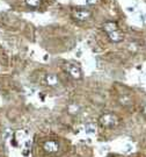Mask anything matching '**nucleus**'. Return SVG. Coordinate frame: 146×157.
Returning a JSON list of instances; mask_svg holds the SVG:
<instances>
[{"label":"nucleus","mask_w":146,"mask_h":157,"mask_svg":"<svg viewBox=\"0 0 146 157\" xmlns=\"http://www.w3.org/2000/svg\"><path fill=\"white\" fill-rule=\"evenodd\" d=\"M119 124V119L114 113H104L99 118V124L103 128H116Z\"/></svg>","instance_id":"nucleus-1"},{"label":"nucleus","mask_w":146,"mask_h":157,"mask_svg":"<svg viewBox=\"0 0 146 157\" xmlns=\"http://www.w3.org/2000/svg\"><path fill=\"white\" fill-rule=\"evenodd\" d=\"M63 69L64 71L68 73L70 77H72L73 79H77V80H80L82 78V72H81V69L74 64L72 62H65L63 64Z\"/></svg>","instance_id":"nucleus-2"},{"label":"nucleus","mask_w":146,"mask_h":157,"mask_svg":"<svg viewBox=\"0 0 146 157\" xmlns=\"http://www.w3.org/2000/svg\"><path fill=\"white\" fill-rule=\"evenodd\" d=\"M72 17L78 21H85L90 17V12L85 8H75L72 11Z\"/></svg>","instance_id":"nucleus-3"},{"label":"nucleus","mask_w":146,"mask_h":157,"mask_svg":"<svg viewBox=\"0 0 146 157\" xmlns=\"http://www.w3.org/2000/svg\"><path fill=\"white\" fill-rule=\"evenodd\" d=\"M43 150L48 154H56L59 150V143L55 140H48L43 143Z\"/></svg>","instance_id":"nucleus-4"},{"label":"nucleus","mask_w":146,"mask_h":157,"mask_svg":"<svg viewBox=\"0 0 146 157\" xmlns=\"http://www.w3.org/2000/svg\"><path fill=\"white\" fill-rule=\"evenodd\" d=\"M107 36L108 39L110 40V42H112V43H121V42H123L124 40V33L119 28L108 33Z\"/></svg>","instance_id":"nucleus-5"},{"label":"nucleus","mask_w":146,"mask_h":157,"mask_svg":"<svg viewBox=\"0 0 146 157\" xmlns=\"http://www.w3.org/2000/svg\"><path fill=\"white\" fill-rule=\"evenodd\" d=\"M59 82V79L55 73H48L44 77V83L49 86H56Z\"/></svg>","instance_id":"nucleus-6"},{"label":"nucleus","mask_w":146,"mask_h":157,"mask_svg":"<svg viewBox=\"0 0 146 157\" xmlns=\"http://www.w3.org/2000/svg\"><path fill=\"white\" fill-rule=\"evenodd\" d=\"M80 109H81V107L77 102H72L68 106V113L70 115H77L80 112Z\"/></svg>","instance_id":"nucleus-7"},{"label":"nucleus","mask_w":146,"mask_h":157,"mask_svg":"<svg viewBox=\"0 0 146 157\" xmlns=\"http://www.w3.org/2000/svg\"><path fill=\"white\" fill-rule=\"evenodd\" d=\"M118 101H119V104H121L122 106H125V107L131 106V105H132V99L126 94L119 95V97H118Z\"/></svg>","instance_id":"nucleus-8"},{"label":"nucleus","mask_w":146,"mask_h":157,"mask_svg":"<svg viewBox=\"0 0 146 157\" xmlns=\"http://www.w3.org/2000/svg\"><path fill=\"white\" fill-rule=\"evenodd\" d=\"M24 2L29 8H33V10H36L42 5V0H24Z\"/></svg>","instance_id":"nucleus-9"},{"label":"nucleus","mask_w":146,"mask_h":157,"mask_svg":"<svg viewBox=\"0 0 146 157\" xmlns=\"http://www.w3.org/2000/svg\"><path fill=\"white\" fill-rule=\"evenodd\" d=\"M86 128H87V133H88V134H90V133H93V134H94V133H95V128H94V126H93V124H87V127H86Z\"/></svg>","instance_id":"nucleus-10"},{"label":"nucleus","mask_w":146,"mask_h":157,"mask_svg":"<svg viewBox=\"0 0 146 157\" xmlns=\"http://www.w3.org/2000/svg\"><path fill=\"white\" fill-rule=\"evenodd\" d=\"M141 112H143V114L146 117V105H144V106H143V108H141Z\"/></svg>","instance_id":"nucleus-11"}]
</instances>
